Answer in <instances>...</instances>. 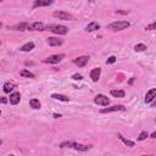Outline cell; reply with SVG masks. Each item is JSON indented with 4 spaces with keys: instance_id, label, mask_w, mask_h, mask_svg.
I'll use <instances>...</instances> for the list:
<instances>
[{
    "instance_id": "24",
    "label": "cell",
    "mask_w": 156,
    "mask_h": 156,
    "mask_svg": "<svg viewBox=\"0 0 156 156\" xmlns=\"http://www.w3.org/2000/svg\"><path fill=\"white\" fill-rule=\"evenodd\" d=\"M134 50L135 51H145L146 45H144V44H137V45L134 47Z\"/></svg>"
},
{
    "instance_id": "10",
    "label": "cell",
    "mask_w": 156,
    "mask_h": 156,
    "mask_svg": "<svg viewBox=\"0 0 156 156\" xmlns=\"http://www.w3.org/2000/svg\"><path fill=\"white\" fill-rule=\"evenodd\" d=\"M47 43L50 47H60L62 44V39H59L56 37H50V38H48Z\"/></svg>"
},
{
    "instance_id": "3",
    "label": "cell",
    "mask_w": 156,
    "mask_h": 156,
    "mask_svg": "<svg viewBox=\"0 0 156 156\" xmlns=\"http://www.w3.org/2000/svg\"><path fill=\"white\" fill-rule=\"evenodd\" d=\"M53 15H54V17H56L59 20H65V21H72V20H75V17L71 14L65 12V11H55Z\"/></svg>"
},
{
    "instance_id": "28",
    "label": "cell",
    "mask_w": 156,
    "mask_h": 156,
    "mask_svg": "<svg viewBox=\"0 0 156 156\" xmlns=\"http://www.w3.org/2000/svg\"><path fill=\"white\" fill-rule=\"evenodd\" d=\"M115 61H116V57H115V56H110V57L107 59L106 62H107V64H114Z\"/></svg>"
},
{
    "instance_id": "4",
    "label": "cell",
    "mask_w": 156,
    "mask_h": 156,
    "mask_svg": "<svg viewBox=\"0 0 156 156\" xmlns=\"http://www.w3.org/2000/svg\"><path fill=\"white\" fill-rule=\"evenodd\" d=\"M94 103L99 106H107L110 104V99H107V96L103 95V94H98V95L94 98Z\"/></svg>"
},
{
    "instance_id": "21",
    "label": "cell",
    "mask_w": 156,
    "mask_h": 156,
    "mask_svg": "<svg viewBox=\"0 0 156 156\" xmlns=\"http://www.w3.org/2000/svg\"><path fill=\"white\" fill-rule=\"evenodd\" d=\"M15 88V84H12V83H5L4 84V93H10L12 92V89Z\"/></svg>"
},
{
    "instance_id": "7",
    "label": "cell",
    "mask_w": 156,
    "mask_h": 156,
    "mask_svg": "<svg viewBox=\"0 0 156 156\" xmlns=\"http://www.w3.org/2000/svg\"><path fill=\"white\" fill-rule=\"evenodd\" d=\"M125 106L122 105H115V106H111V107H105L100 112L101 114H107V112H115V111H125Z\"/></svg>"
},
{
    "instance_id": "11",
    "label": "cell",
    "mask_w": 156,
    "mask_h": 156,
    "mask_svg": "<svg viewBox=\"0 0 156 156\" xmlns=\"http://www.w3.org/2000/svg\"><path fill=\"white\" fill-rule=\"evenodd\" d=\"M100 75H101V68H100V67H96V68L92 70V72H90V78H92V81H93V82H98L99 78H100Z\"/></svg>"
},
{
    "instance_id": "22",
    "label": "cell",
    "mask_w": 156,
    "mask_h": 156,
    "mask_svg": "<svg viewBox=\"0 0 156 156\" xmlns=\"http://www.w3.org/2000/svg\"><path fill=\"white\" fill-rule=\"evenodd\" d=\"M22 77H27V78H34V73H32L28 70H22L21 73H20Z\"/></svg>"
},
{
    "instance_id": "19",
    "label": "cell",
    "mask_w": 156,
    "mask_h": 156,
    "mask_svg": "<svg viewBox=\"0 0 156 156\" xmlns=\"http://www.w3.org/2000/svg\"><path fill=\"white\" fill-rule=\"evenodd\" d=\"M29 105H31V107L32 109H34V110H38V109H40V101H39L38 99H32L31 101H29Z\"/></svg>"
},
{
    "instance_id": "15",
    "label": "cell",
    "mask_w": 156,
    "mask_h": 156,
    "mask_svg": "<svg viewBox=\"0 0 156 156\" xmlns=\"http://www.w3.org/2000/svg\"><path fill=\"white\" fill-rule=\"evenodd\" d=\"M117 137H118L120 138V140H122V142H123L125 144H126V145L127 146H129V148H132V146H134V142H132V140H129V139H127V138H125L123 135H122V134H120V133H118V134H117Z\"/></svg>"
},
{
    "instance_id": "30",
    "label": "cell",
    "mask_w": 156,
    "mask_h": 156,
    "mask_svg": "<svg viewBox=\"0 0 156 156\" xmlns=\"http://www.w3.org/2000/svg\"><path fill=\"white\" fill-rule=\"evenodd\" d=\"M151 107H156V99L154 100V103H151Z\"/></svg>"
},
{
    "instance_id": "29",
    "label": "cell",
    "mask_w": 156,
    "mask_h": 156,
    "mask_svg": "<svg viewBox=\"0 0 156 156\" xmlns=\"http://www.w3.org/2000/svg\"><path fill=\"white\" fill-rule=\"evenodd\" d=\"M129 11H120V10H117L116 11V14H122V15H127Z\"/></svg>"
},
{
    "instance_id": "34",
    "label": "cell",
    "mask_w": 156,
    "mask_h": 156,
    "mask_svg": "<svg viewBox=\"0 0 156 156\" xmlns=\"http://www.w3.org/2000/svg\"><path fill=\"white\" fill-rule=\"evenodd\" d=\"M143 156H146V155H143ZM148 156H150V155H148Z\"/></svg>"
},
{
    "instance_id": "5",
    "label": "cell",
    "mask_w": 156,
    "mask_h": 156,
    "mask_svg": "<svg viewBox=\"0 0 156 156\" xmlns=\"http://www.w3.org/2000/svg\"><path fill=\"white\" fill-rule=\"evenodd\" d=\"M65 57V55L64 54H60V55H53V56H49L48 59L44 60V62L45 64H59L61 60H62Z\"/></svg>"
},
{
    "instance_id": "31",
    "label": "cell",
    "mask_w": 156,
    "mask_h": 156,
    "mask_svg": "<svg viewBox=\"0 0 156 156\" xmlns=\"http://www.w3.org/2000/svg\"><path fill=\"white\" fill-rule=\"evenodd\" d=\"M54 117H55V118H60V117H61V115H57V114H54Z\"/></svg>"
},
{
    "instance_id": "12",
    "label": "cell",
    "mask_w": 156,
    "mask_h": 156,
    "mask_svg": "<svg viewBox=\"0 0 156 156\" xmlns=\"http://www.w3.org/2000/svg\"><path fill=\"white\" fill-rule=\"evenodd\" d=\"M10 104L11 105H17L20 103V100H21V94L20 93H12L10 95Z\"/></svg>"
},
{
    "instance_id": "9",
    "label": "cell",
    "mask_w": 156,
    "mask_h": 156,
    "mask_svg": "<svg viewBox=\"0 0 156 156\" xmlns=\"http://www.w3.org/2000/svg\"><path fill=\"white\" fill-rule=\"evenodd\" d=\"M89 61V56H79L73 60V62L78 66V67H83V66H86Z\"/></svg>"
},
{
    "instance_id": "2",
    "label": "cell",
    "mask_w": 156,
    "mask_h": 156,
    "mask_svg": "<svg viewBox=\"0 0 156 156\" xmlns=\"http://www.w3.org/2000/svg\"><path fill=\"white\" fill-rule=\"evenodd\" d=\"M47 28L49 31H51L53 33H55V34H60V36H64V34H67V27L65 26H61V25H51V26H48Z\"/></svg>"
},
{
    "instance_id": "32",
    "label": "cell",
    "mask_w": 156,
    "mask_h": 156,
    "mask_svg": "<svg viewBox=\"0 0 156 156\" xmlns=\"http://www.w3.org/2000/svg\"><path fill=\"white\" fill-rule=\"evenodd\" d=\"M150 137H151V138H154V139H156V132H154V133H153V134L150 135Z\"/></svg>"
},
{
    "instance_id": "33",
    "label": "cell",
    "mask_w": 156,
    "mask_h": 156,
    "mask_svg": "<svg viewBox=\"0 0 156 156\" xmlns=\"http://www.w3.org/2000/svg\"><path fill=\"white\" fill-rule=\"evenodd\" d=\"M6 101H8V100L5 99V98H3V99H1V103H3V104H5V103H6Z\"/></svg>"
},
{
    "instance_id": "1",
    "label": "cell",
    "mask_w": 156,
    "mask_h": 156,
    "mask_svg": "<svg viewBox=\"0 0 156 156\" xmlns=\"http://www.w3.org/2000/svg\"><path fill=\"white\" fill-rule=\"evenodd\" d=\"M129 27V22L128 21H116V22H112L107 26V28L111 29V31H123V29H127Z\"/></svg>"
},
{
    "instance_id": "13",
    "label": "cell",
    "mask_w": 156,
    "mask_h": 156,
    "mask_svg": "<svg viewBox=\"0 0 156 156\" xmlns=\"http://www.w3.org/2000/svg\"><path fill=\"white\" fill-rule=\"evenodd\" d=\"M53 4V1L51 0H36L34 1V4H33V6L34 8H40V6H49V5H51Z\"/></svg>"
},
{
    "instance_id": "17",
    "label": "cell",
    "mask_w": 156,
    "mask_h": 156,
    "mask_svg": "<svg viewBox=\"0 0 156 156\" xmlns=\"http://www.w3.org/2000/svg\"><path fill=\"white\" fill-rule=\"evenodd\" d=\"M32 49H34V43H32V42L27 43V44H25V45H22L20 48L21 51H31Z\"/></svg>"
},
{
    "instance_id": "27",
    "label": "cell",
    "mask_w": 156,
    "mask_h": 156,
    "mask_svg": "<svg viewBox=\"0 0 156 156\" xmlns=\"http://www.w3.org/2000/svg\"><path fill=\"white\" fill-rule=\"evenodd\" d=\"M72 78H73L75 81H82V79H83V76H82V75H78V73H76V75L72 76Z\"/></svg>"
},
{
    "instance_id": "18",
    "label": "cell",
    "mask_w": 156,
    "mask_h": 156,
    "mask_svg": "<svg viewBox=\"0 0 156 156\" xmlns=\"http://www.w3.org/2000/svg\"><path fill=\"white\" fill-rule=\"evenodd\" d=\"M51 98L55 99V100H60V101H65V103L70 101V99H68L67 96L61 95V94H51Z\"/></svg>"
},
{
    "instance_id": "6",
    "label": "cell",
    "mask_w": 156,
    "mask_h": 156,
    "mask_svg": "<svg viewBox=\"0 0 156 156\" xmlns=\"http://www.w3.org/2000/svg\"><path fill=\"white\" fill-rule=\"evenodd\" d=\"M45 25L42 23V22H34V23H31L28 25V28L29 31H45Z\"/></svg>"
},
{
    "instance_id": "20",
    "label": "cell",
    "mask_w": 156,
    "mask_h": 156,
    "mask_svg": "<svg viewBox=\"0 0 156 156\" xmlns=\"http://www.w3.org/2000/svg\"><path fill=\"white\" fill-rule=\"evenodd\" d=\"M111 95L115 96V98H123L125 96V92L123 90H116V89H114V90H111Z\"/></svg>"
},
{
    "instance_id": "16",
    "label": "cell",
    "mask_w": 156,
    "mask_h": 156,
    "mask_svg": "<svg viewBox=\"0 0 156 156\" xmlns=\"http://www.w3.org/2000/svg\"><path fill=\"white\" fill-rule=\"evenodd\" d=\"M98 29H100V25L96 23V22H92V23H89L87 26L88 32H94V31H98Z\"/></svg>"
},
{
    "instance_id": "26",
    "label": "cell",
    "mask_w": 156,
    "mask_h": 156,
    "mask_svg": "<svg viewBox=\"0 0 156 156\" xmlns=\"http://www.w3.org/2000/svg\"><path fill=\"white\" fill-rule=\"evenodd\" d=\"M153 29H156V22H154V23L145 27V31H153Z\"/></svg>"
},
{
    "instance_id": "8",
    "label": "cell",
    "mask_w": 156,
    "mask_h": 156,
    "mask_svg": "<svg viewBox=\"0 0 156 156\" xmlns=\"http://www.w3.org/2000/svg\"><path fill=\"white\" fill-rule=\"evenodd\" d=\"M155 99H156V88H153V89H150V90L146 93L145 100H144V101H145L146 104H150Z\"/></svg>"
},
{
    "instance_id": "25",
    "label": "cell",
    "mask_w": 156,
    "mask_h": 156,
    "mask_svg": "<svg viewBox=\"0 0 156 156\" xmlns=\"http://www.w3.org/2000/svg\"><path fill=\"white\" fill-rule=\"evenodd\" d=\"M148 137H149V134L146 132H142L140 134H139V137H138V140H145Z\"/></svg>"
},
{
    "instance_id": "23",
    "label": "cell",
    "mask_w": 156,
    "mask_h": 156,
    "mask_svg": "<svg viewBox=\"0 0 156 156\" xmlns=\"http://www.w3.org/2000/svg\"><path fill=\"white\" fill-rule=\"evenodd\" d=\"M16 31H25L26 28H28V23H20V25H16L12 27Z\"/></svg>"
},
{
    "instance_id": "14",
    "label": "cell",
    "mask_w": 156,
    "mask_h": 156,
    "mask_svg": "<svg viewBox=\"0 0 156 156\" xmlns=\"http://www.w3.org/2000/svg\"><path fill=\"white\" fill-rule=\"evenodd\" d=\"M72 148H75L76 150H79V151H87L92 146L90 145H82V144H78V143H72Z\"/></svg>"
}]
</instances>
